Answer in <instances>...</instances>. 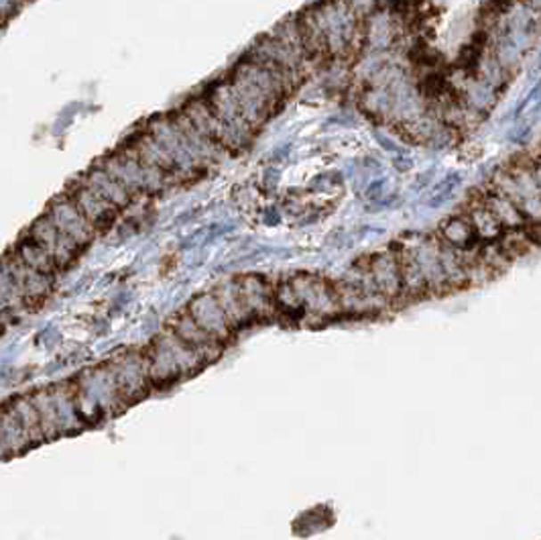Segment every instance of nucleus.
Returning a JSON list of instances; mask_svg holds the SVG:
<instances>
[{"label": "nucleus", "instance_id": "obj_1", "mask_svg": "<svg viewBox=\"0 0 541 540\" xmlns=\"http://www.w3.org/2000/svg\"><path fill=\"white\" fill-rule=\"evenodd\" d=\"M145 361L151 381H176L184 373L193 371L196 363H204V359L184 341H179L177 335L169 328L168 333L151 343Z\"/></svg>", "mask_w": 541, "mask_h": 540}, {"label": "nucleus", "instance_id": "obj_2", "mask_svg": "<svg viewBox=\"0 0 541 540\" xmlns=\"http://www.w3.org/2000/svg\"><path fill=\"white\" fill-rule=\"evenodd\" d=\"M104 170L111 176L117 178L131 194L157 192L163 188L165 182V171L143 163L139 155H136L135 147L128 151H120V154L112 155L111 160H106Z\"/></svg>", "mask_w": 541, "mask_h": 540}, {"label": "nucleus", "instance_id": "obj_3", "mask_svg": "<svg viewBox=\"0 0 541 540\" xmlns=\"http://www.w3.org/2000/svg\"><path fill=\"white\" fill-rule=\"evenodd\" d=\"M29 237H31L37 245H41L49 255H53L60 268L74 262L76 255L79 253V249H82L74 239H70L68 235H63L61 230L57 228V225L49 214L41 216L39 220H35V225L31 227V230H29Z\"/></svg>", "mask_w": 541, "mask_h": 540}, {"label": "nucleus", "instance_id": "obj_4", "mask_svg": "<svg viewBox=\"0 0 541 540\" xmlns=\"http://www.w3.org/2000/svg\"><path fill=\"white\" fill-rule=\"evenodd\" d=\"M151 135L155 137V141L168 151L169 157L176 163L177 171H193L200 165L196 163L192 155V149L187 145L184 133L179 131L177 122L173 119H157L151 122Z\"/></svg>", "mask_w": 541, "mask_h": 540}, {"label": "nucleus", "instance_id": "obj_5", "mask_svg": "<svg viewBox=\"0 0 541 540\" xmlns=\"http://www.w3.org/2000/svg\"><path fill=\"white\" fill-rule=\"evenodd\" d=\"M3 270L9 271V276L14 279V284L19 286V290L23 294L27 304L45 300L49 296V292H52L53 276L31 270L29 265L20 262L17 253H9L4 257Z\"/></svg>", "mask_w": 541, "mask_h": 540}, {"label": "nucleus", "instance_id": "obj_6", "mask_svg": "<svg viewBox=\"0 0 541 540\" xmlns=\"http://www.w3.org/2000/svg\"><path fill=\"white\" fill-rule=\"evenodd\" d=\"M49 216H52L57 228L70 239H74L79 247H86L96 237V227L86 219V214L79 211L71 198H57L49 208Z\"/></svg>", "mask_w": 541, "mask_h": 540}, {"label": "nucleus", "instance_id": "obj_7", "mask_svg": "<svg viewBox=\"0 0 541 540\" xmlns=\"http://www.w3.org/2000/svg\"><path fill=\"white\" fill-rule=\"evenodd\" d=\"M187 312L193 316V320H196L208 335H212L216 341L220 343H225L234 328L214 294H200V296L190 302Z\"/></svg>", "mask_w": 541, "mask_h": 540}, {"label": "nucleus", "instance_id": "obj_8", "mask_svg": "<svg viewBox=\"0 0 541 540\" xmlns=\"http://www.w3.org/2000/svg\"><path fill=\"white\" fill-rule=\"evenodd\" d=\"M171 330L177 335L179 341H184L192 351H196L204 361L214 359L220 353V341H216L212 335H208L206 330L193 320L190 312H182L176 316Z\"/></svg>", "mask_w": 541, "mask_h": 540}, {"label": "nucleus", "instance_id": "obj_9", "mask_svg": "<svg viewBox=\"0 0 541 540\" xmlns=\"http://www.w3.org/2000/svg\"><path fill=\"white\" fill-rule=\"evenodd\" d=\"M70 198L74 200L79 211L86 214V219H88L96 228L111 225L119 211V208L112 203H108L102 194L92 190L90 186L84 182V179H82V184H78L76 188L71 190Z\"/></svg>", "mask_w": 541, "mask_h": 540}, {"label": "nucleus", "instance_id": "obj_10", "mask_svg": "<svg viewBox=\"0 0 541 540\" xmlns=\"http://www.w3.org/2000/svg\"><path fill=\"white\" fill-rule=\"evenodd\" d=\"M369 276L381 296L395 298L403 290L399 257L393 253H381L374 257L371 262Z\"/></svg>", "mask_w": 541, "mask_h": 540}, {"label": "nucleus", "instance_id": "obj_11", "mask_svg": "<svg viewBox=\"0 0 541 540\" xmlns=\"http://www.w3.org/2000/svg\"><path fill=\"white\" fill-rule=\"evenodd\" d=\"M208 103H210L216 117L220 119V122H225V125L250 127L249 122L242 119L241 104H238V98H236L233 82L214 86V90L210 92V98H208Z\"/></svg>", "mask_w": 541, "mask_h": 540}, {"label": "nucleus", "instance_id": "obj_12", "mask_svg": "<svg viewBox=\"0 0 541 540\" xmlns=\"http://www.w3.org/2000/svg\"><path fill=\"white\" fill-rule=\"evenodd\" d=\"M480 198H482V203H485L490 208V212H493L496 219H499V222H501L504 230L528 227V219H525L523 212L519 211L513 200H511L509 196H504L503 192L493 188L490 184H488L487 190L480 192Z\"/></svg>", "mask_w": 541, "mask_h": 540}, {"label": "nucleus", "instance_id": "obj_13", "mask_svg": "<svg viewBox=\"0 0 541 540\" xmlns=\"http://www.w3.org/2000/svg\"><path fill=\"white\" fill-rule=\"evenodd\" d=\"M439 237H442V241H446L460 251L476 249V243L480 241V237L476 235V228L472 227L471 219H468V214L450 216V219L439 227Z\"/></svg>", "mask_w": 541, "mask_h": 540}, {"label": "nucleus", "instance_id": "obj_14", "mask_svg": "<svg viewBox=\"0 0 541 540\" xmlns=\"http://www.w3.org/2000/svg\"><path fill=\"white\" fill-rule=\"evenodd\" d=\"M84 182L88 184L92 190L102 194L108 203H112L117 208L127 206L133 198V194L128 192L117 178L108 174V171L104 170V165H100V168H94L90 174L84 178Z\"/></svg>", "mask_w": 541, "mask_h": 540}, {"label": "nucleus", "instance_id": "obj_15", "mask_svg": "<svg viewBox=\"0 0 541 540\" xmlns=\"http://www.w3.org/2000/svg\"><path fill=\"white\" fill-rule=\"evenodd\" d=\"M236 287L250 316L265 314L273 304H275V296H271L269 287H266V284L258 276H247L238 279Z\"/></svg>", "mask_w": 541, "mask_h": 540}, {"label": "nucleus", "instance_id": "obj_16", "mask_svg": "<svg viewBox=\"0 0 541 540\" xmlns=\"http://www.w3.org/2000/svg\"><path fill=\"white\" fill-rule=\"evenodd\" d=\"M468 219H471L472 227L476 228V235L480 237V241H487V243H496L503 237L504 228L499 222V219L490 212V208L482 203L480 194H474L472 196V203H471V211L466 212Z\"/></svg>", "mask_w": 541, "mask_h": 540}, {"label": "nucleus", "instance_id": "obj_17", "mask_svg": "<svg viewBox=\"0 0 541 540\" xmlns=\"http://www.w3.org/2000/svg\"><path fill=\"white\" fill-rule=\"evenodd\" d=\"M14 253H17L20 262L29 265V268L37 270L41 273H47V276H53V273L60 270V265H57L53 255H49L47 251L41 247V245H37L31 239V237L20 241L17 245V249H14Z\"/></svg>", "mask_w": 541, "mask_h": 540}, {"label": "nucleus", "instance_id": "obj_18", "mask_svg": "<svg viewBox=\"0 0 541 540\" xmlns=\"http://www.w3.org/2000/svg\"><path fill=\"white\" fill-rule=\"evenodd\" d=\"M135 151H136V155H139V160L143 163L151 165V168H159L163 171L177 170L168 151L159 145V143L155 141V137L151 133L139 137V141H136V145H135Z\"/></svg>", "mask_w": 541, "mask_h": 540}, {"label": "nucleus", "instance_id": "obj_19", "mask_svg": "<svg viewBox=\"0 0 541 540\" xmlns=\"http://www.w3.org/2000/svg\"><path fill=\"white\" fill-rule=\"evenodd\" d=\"M214 296H216V300L220 302L222 311L226 312L228 320H230V324H233V327H238V324L244 322L250 316V312L247 311V306H244V302L241 298V294H238L236 282L220 286L218 290L214 292Z\"/></svg>", "mask_w": 541, "mask_h": 540}, {"label": "nucleus", "instance_id": "obj_20", "mask_svg": "<svg viewBox=\"0 0 541 540\" xmlns=\"http://www.w3.org/2000/svg\"><path fill=\"white\" fill-rule=\"evenodd\" d=\"M537 96H541V82L539 84H536L533 86V90H529V95L525 96V100H521V103H519V106L515 108V117H521V114L528 111V108L536 103V98Z\"/></svg>", "mask_w": 541, "mask_h": 540}, {"label": "nucleus", "instance_id": "obj_21", "mask_svg": "<svg viewBox=\"0 0 541 540\" xmlns=\"http://www.w3.org/2000/svg\"><path fill=\"white\" fill-rule=\"evenodd\" d=\"M20 3H23V0H0V6H3V17H4V21L9 19L11 14L17 12Z\"/></svg>", "mask_w": 541, "mask_h": 540}]
</instances>
